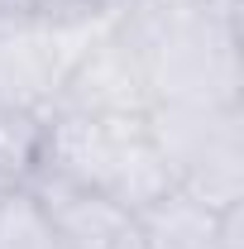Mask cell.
Returning a JSON list of instances; mask_svg holds the SVG:
<instances>
[{"instance_id":"cell-1","label":"cell","mask_w":244,"mask_h":249,"mask_svg":"<svg viewBox=\"0 0 244 249\" xmlns=\"http://www.w3.org/2000/svg\"><path fill=\"white\" fill-rule=\"evenodd\" d=\"M82 187L105 192L129 216L149 211L173 192V168L149 134V115H82L48 110L43 120V163Z\"/></svg>"},{"instance_id":"cell-2","label":"cell","mask_w":244,"mask_h":249,"mask_svg":"<svg viewBox=\"0 0 244 249\" xmlns=\"http://www.w3.org/2000/svg\"><path fill=\"white\" fill-rule=\"evenodd\" d=\"M53 110L82 115H149L153 110V77L144 48L124 29L105 34L62 82Z\"/></svg>"},{"instance_id":"cell-3","label":"cell","mask_w":244,"mask_h":249,"mask_svg":"<svg viewBox=\"0 0 244 249\" xmlns=\"http://www.w3.org/2000/svg\"><path fill=\"white\" fill-rule=\"evenodd\" d=\"M24 187L34 192V201L43 206L48 225L58 230L62 249H110L134 225V216L124 206H115L105 192L82 187V182H72V178H62V173L38 168Z\"/></svg>"},{"instance_id":"cell-4","label":"cell","mask_w":244,"mask_h":249,"mask_svg":"<svg viewBox=\"0 0 244 249\" xmlns=\"http://www.w3.org/2000/svg\"><path fill=\"white\" fill-rule=\"evenodd\" d=\"M134 225L149 235L153 249H240V206L211 211L206 201L187 196L182 187H173L163 201L139 211Z\"/></svg>"},{"instance_id":"cell-5","label":"cell","mask_w":244,"mask_h":249,"mask_svg":"<svg viewBox=\"0 0 244 249\" xmlns=\"http://www.w3.org/2000/svg\"><path fill=\"white\" fill-rule=\"evenodd\" d=\"M43 110L0 101V192L24 187L43 163Z\"/></svg>"},{"instance_id":"cell-6","label":"cell","mask_w":244,"mask_h":249,"mask_svg":"<svg viewBox=\"0 0 244 249\" xmlns=\"http://www.w3.org/2000/svg\"><path fill=\"white\" fill-rule=\"evenodd\" d=\"M0 249H62L58 230L48 225L29 187L0 192Z\"/></svg>"},{"instance_id":"cell-7","label":"cell","mask_w":244,"mask_h":249,"mask_svg":"<svg viewBox=\"0 0 244 249\" xmlns=\"http://www.w3.org/2000/svg\"><path fill=\"white\" fill-rule=\"evenodd\" d=\"M110 249H153V245H149V235H144L139 225H129V230H124V235H120Z\"/></svg>"}]
</instances>
